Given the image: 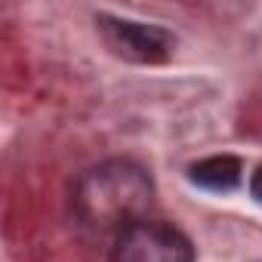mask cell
Here are the masks:
<instances>
[{
  "label": "cell",
  "mask_w": 262,
  "mask_h": 262,
  "mask_svg": "<svg viewBox=\"0 0 262 262\" xmlns=\"http://www.w3.org/2000/svg\"><path fill=\"white\" fill-rule=\"evenodd\" d=\"M114 262H194V250L179 228L158 219H139L120 231Z\"/></svg>",
  "instance_id": "cell-2"
},
{
  "label": "cell",
  "mask_w": 262,
  "mask_h": 262,
  "mask_svg": "<svg viewBox=\"0 0 262 262\" xmlns=\"http://www.w3.org/2000/svg\"><path fill=\"white\" fill-rule=\"evenodd\" d=\"M188 179L210 191H231L241 182V161L231 155H216L188 167Z\"/></svg>",
  "instance_id": "cell-4"
},
{
  "label": "cell",
  "mask_w": 262,
  "mask_h": 262,
  "mask_svg": "<svg viewBox=\"0 0 262 262\" xmlns=\"http://www.w3.org/2000/svg\"><path fill=\"white\" fill-rule=\"evenodd\" d=\"M99 28L108 40V47L129 59V62H164L173 50V37L170 31L158 28V25H142V22H129V19H114V16H99Z\"/></svg>",
  "instance_id": "cell-3"
},
{
  "label": "cell",
  "mask_w": 262,
  "mask_h": 262,
  "mask_svg": "<svg viewBox=\"0 0 262 262\" xmlns=\"http://www.w3.org/2000/svg\"><path fill=\"white\" fill-rule=\"evenodd\" d=\"M155 198L151 176L133 161H105L86 170L74 188V207L83 222L111 228L142 219Z\"/></svg>",
  "instance_id": "cell-1"
},
{
  "label": "cell",
  "mask_w": 262,
  "mask_h": 262,
  "mask_svg": "<svg viewBox=\"0 0 262 262\" xmlns=\"http://www.w3.org/2000/svg\"><path fill=\"white\" fill-rule=\"evenodd\" d=\"M250 191H253V198L262 204V167L253 173V179H250Z\"/></svg>",
  "instance_id": "cell-5"
}]
</instances>
